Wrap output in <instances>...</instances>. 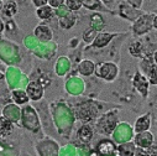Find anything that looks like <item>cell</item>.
I'll return each mask as SVG.
<instances>
[{"label":"cell","instance_id":"cell-1","mask_svg":"<svg viewBox=\"0 0 157 156\" xmlns=\"http://www.w3.org/2000/svg\"><path fill=\"white\" fill-rule=\"evenodd\" d=\"M153 19H155L153 14H142L134 24V27H132L134 35L141 36L150 32V30L153 27Z\"/></svg>","mask_w":157,"mask_h":156},{"label":"cell","instance_id":"cell-2","mask_svg":"<svg viewBox=\"0 0 157 156\" xmlns=\"http://www.w3.org/2000/svg\"><path fill=\"white\" fill-rule=\"evenodd\" d=\"M140 66L144 72V76L147 78V81L151 84H157V64L153 62V58L148 56L142 58Z\"/></svg>","mask_w":157,"mask_h":156},{"label":"cell","instance_id":"cell-3","mask_svg":"<svg viewBox=\"0 0 157 156\" xmlns=\"http://www.w3.org/2000/svg\"><path fill=\"white\" fill-rule=\"evenodd\" d=\"M117 66L115 63H111V62H103V63H99L95 68V73L98 77L103 78V80H106V81H113L114 78L117 76Z\"/></svg>","mask_w":157,"mask_h":156},{"label":"cell","instance_id":"cell-4","mask_svg":"<svg viewBox=\"0 0 157 156\" xmlns=\"http://www.w3.org/2000/svg\"><path fill=\"white\" fill-rule=\"evenodd\" d=\"M148 84L150 82L147 81V78L141 73V72H136L135 73V77H134V86L135 88L137 89V92L141 93V96L144 98L147 97V93H148Z\"/></svg>","mask_w":157,"mask_h":156},{"label":"cell","instance_id":"cell-5","mask_svg":"<svg viewBox=\"0 0 157 156\" xmlns=\"http://www.w3.org/2000/svg\"><path fill=\"white\" fill-rule=\"evenodd\" d=\"M26 94L32 100H38L44 96V87L37 81H31L26 87Z\"/></svg>","mask_w":157,"mask_h":156},{"label":"cell","instance_id":"cell-6","mask_svg":"<svg viewBox=\"0 0 157 156\" xmlns=\"http://www.w3.org/2000/svg\"><path fill=\"white\" fill-rule=\"evenodd\" d=\"M151 127V116L150 114H144L142 116H140V118L136 119L135 122V130L139 133H145L150 129Z\"/></svg>","mask_w":157,"mask_h":156},{"label":"cell","instance_id":"cell-7","mask_svg":"<svg viewBox=\"0 0 157 156\" xmlns=\"http://www.w3.org/2000/svg\"><path fill=\"white\" fill-rule=\"evenodd\" d=\"M152 141H153V136H152V134L148 133V131L139 133V134L136 135V138H135L136 145L140 146V147H144V149H145V147H150L151 144H152Z\"/></svg>","mask_w":157,"mask_h":156},{"label":"cell","instance_id":"cell-8","mask_svg":"<svg viewBox=\"0 0 157 156\" xmlns=\"http://www.w3.org/2000/svg\"><path fill=\"white\" fill-rule=\"evenodd\" d=\"M116 150V146L110 140H101L97 146V152L99 155H110Z\"/></svg>","mask_w":157,"mask_h":156},{"label":"cell","instance_id":"cell-9","mask_svg":"<svg viewBox=\"0 0 157 156\" xmlns=\"http://www.w3.org/2000/svg\"><path fill=\"white\" fill-rule=\"evenodd\" d=\"M35 35L40 38L41 41H48L52 38V31L45 26V25H40L36 30H35Z\"/></svg>","mask_w":157,"mask_h":156},{"label":"cell","instance_id":"cell-10","mask_svg":"<svg viewBox=\"0 0 157 156\" xmlns=\"http://www.w3.org/2000/svg\"><path fill=\"white\" fill-rule=\"evenodd\" d=\"M116 151H119L120 156H134L135 154V146L134 144H123L119 147H116Z\"/></svg>","mask_w":157,"mask_h":156},{"label":"cell","instance_id":"cell-11","mask_svg":"<svg viewBox=\"0 0 157 156\" xmlns=\"http://www.w3.org/2000/svg\"><path fill=\"white\" fill-rule=\"evenodd\" d=\"M37 16L42 19V20H47V19H51L53 16V10L51 6H41V8H38L37 11H36Z\"/></svg>","mask_w":157,"mask_h":156},{"label":"cell","instance_id":"cell-12","mask_svg":"<svg viewBox=\"0 0 157 156\" xmlns=\"http://www.w3.org/2000/svg\"><path fill=\"white\" fill-rule=\"evenodd\" d=\"M79 73H82L83 76H89L94 72V63L92 61H83L79 64Z\"/></svg>","mask_w":157,"mask_h":156},{"label":"cell","instance_id":"cell-13","mask_svg":"<svg viewBox=\"0 0 157 156\" xmlns=\"http://www.w3.org/2000/svg\"><path fill=\"white\" fill-rule=\"evenodd\" d=\"M13 98H14L15 103H17V104H24V103L29 102V99H30L29 96L26 94V92H24V91H14Z\"/></svg>","mask_w":157,"mask_h":156},{"label":"cell","instance_id":"cell-14","mask_svg":"<svg viewBox=\"0 0 157 156\" xmlns=\"http://www.w3.org/2000/svg\"><path fill=\"white\" fill-rule=\"evenodd\" d=\"M79 138H81L83 141H86V142L89 141V140L93 138V131H92L90 127H88V125L82 127L81 130H79Z\"/></svg>","mask_w":157,"mask_h":156},{"label":"cell","instance_id":"cell-15","mask_svg":"<svg viewBox=\"0 0 157 156\" xmlns=\"http://www.w3.org/2000/svg\"><path fill=\"white\" fill-rule=\"evenodd\" d=\"M66 4L68 6V9L71 10H79L82 6V2L81 0H66Z\"/></svg>","mask_w":157,"mask_h":156},{"label":"cell","instance_id":"cell-16","mask_svg":"<svg viewBox=\"0 0 157 156\" xmlns=\"http://www.w3.org/2000/svg\"><path fill=\"white\" fill-rule=\"evenodd\" d=\"M11 130V124L10 122L5 120L4 118H0V134L3 133H8Z\"/></svg>","mask_w":157,"mask_h":156},{"label":"cell","instance_id":"cell-17","mask_svg":"<svg viewBox=\"0 0 157 156\" xmlns=\"http://www.w3.org/2000/svg\"><path fill=\"white\" fill-rule=\"evenodd\" d=\"M64 3V0H48V4L51 8H59Z\"/></svg>","mask_w":157,"mask_h":156},{"label":"cell","instance_id":"cell-18","mask_svg":"<svg viewBox=\"0 0 157 156\" xmlns=\"http://www.w3.org/2000/svg\"><path fill=\"white\" fill-rule=\"evenodd\" d=\"M128 2H129V3L131 4V6L135 8V9H136V8L139 9V8L141 6V4H142V0H128Z\"/></svg>","mask_w":157,"mask_h":156},{"label":"cell","instance_id":"cell-19","mask_svg":"<svg viewBox=\"0 0 157 156\" xmlns=\"http://www.w3.org/2000/svg\"><path fill=\"white\" fill-rule=\"evenodd\" d=\"M152 58H153V62L157 64V50H156V51L152 53Z\"/></svg>","mask_w":157,"mask_h":156},{"label":"cell","instance_id":"cell-20","mask_svg":"<svg viewBox=\"0 0 157 156\" xmlns=\"http://www.w3.org/2000/svg\"><path fill=\"white\" fill-rule=\"evenodd\" d=\"M153 29L157 30V15H155V19H153Z\"/></svg>","mask_w":157,"mask_h":156},{"label":"cell","instance_id":"cell-21","mask_svg":"<svg viewBox=\"0 0 157 156\" xmlns=\"http://www.w3.org/2000/svg\"><path fill=\"white\" fill-rule=\"evenodd\" d=\"M4 30V25H3V21H2V19H0V32H2Z\"/></svg>","mask_w":157,"mask_h":156},{"label":"cell","instance_id":"cell-22","mask_svg":"<svg viewBox=\"0 0 157 156\" xmlns=\"http://www.w3.org/2000/svg\"><path fill=\"white\" fill-rule=\"evenodd\" d=\"M156 4H157V0H155V5H156Z\"/></svg>","mask_w":157,"mask_h":156}]
</instances>
